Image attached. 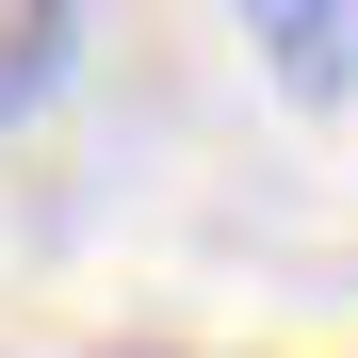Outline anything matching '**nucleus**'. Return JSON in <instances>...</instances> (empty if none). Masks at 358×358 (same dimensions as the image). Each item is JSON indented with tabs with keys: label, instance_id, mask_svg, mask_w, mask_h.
Returning a JSON list of instances; mask_svg holds the SVG:
<instances>
[{
	"label": "nucleus",
	"instance_id": "f257e3e1",
	"mask_svg": "<svg viewBox=\"0 0 358 358\" xmlns=\"http://www.w3.org/2000/svg\"><path fill=\"white\" fill-rule=\"evenodd\" d=\"M261 66L293 82V98H358V0H261Z\"/></svg>",
	"mask_w": 358,
	"mask_h": 358
},
{
	"label": "nucleus",
	"instance_id": "f03ea898",
	"mask_svg": "<svg viewBox=\"0 0 358 358\" xmlns=\"http://www.w3.org/2000/svg\"><path fill=\"white\" fill-rule=\"evenodd\" d=\"M82 33H98L82 0H0V131H17V114H33L49 82L82 66Z\"/></svg>",
	"mask_w": 358,
	"mask_h": 358
}]
</instances>
